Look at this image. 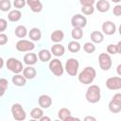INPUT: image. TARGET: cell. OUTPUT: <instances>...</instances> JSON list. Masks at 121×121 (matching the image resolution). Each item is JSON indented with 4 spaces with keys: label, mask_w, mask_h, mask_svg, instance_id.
Returning a JSON list of instances; mask_svg holds the SVG:
<instances>
[{
    "label": "cell",
    "mask_w": 121,
    "mask_h": 121,
    "mask_svg": "<svg viewBox=\"0 0 121 121\" xmlns=\"http://www.w3.org/2000/svg\"><path fill=\"white\" fill-rule=\"evenodd\" d=\"M96 72L94 67L87 66L85 67L78 75V81L82 84H91L95 78Z\"/></svg>",
    "instance_id": "cell-1"
},
{
    "label": "cell",
    "mask_w": 121,
    "mask_h": 121,
    "mask_svg": "<svg viewBox=\"0 0 121 121\" xmlns=\"http://www.w3.org/2000/svg\"><path fill=\"white\" fill-rule=\"evenodd\" d=\"M101 94H100V88L97 85H91L88 87L86 94H85V98L88 102L90 103H96L100 100Z\"/></svg>",
    "instance_id": "cell-2"
},
{
    "label": "cell",
    "mask_w": 121,
    "mask_h": 121,
    "mask_svg": "<svg viewBox=\"0 0 121 121\" xmlns=\"http://www.w3.org/2000/svg\"><path fill=\"white\" fill-rule=\"evenodd\" d=\"M6 66H7V68L9 71L13 72L14 74H20L23 71V69H24L23 63L20 60H18L17 59H15V58H9V59H8L7 63H6Z\"/></svg>",
    "instance_id": "cell-3"
},
{
    "label": "cell",
    "mask_w": 121,
    "mask_h": 121,
    "mask_svg": "<svg viewBox=\"0 0 121 121\" xmlns=\"http://www.w3.org/2000/svg\"><path fill=\"white\" fill-rule=\"evenodd\" d=\"M78 67H79V63H78V60L77 59H74V58H70L67 60L66 63H65V71L67 72V74L69 76H76L78 74Z\"/></svg>",
    "instance_id": "cell-4"
},
{
    "label": "cell",
    "mask_w": 121,
    "mask_h": 121,
    "mask_svg": "<svg viewBox=\"0 0 121 121\" xmlns=\"http://www.w3.org/2000/svg\"><path fill=\"white\" fill-rule=\"evenodd\" d=\"M11 113L13 118L17 121H23L26 117V113L20 103H14L11 106Z\"/></svg>",
    "instance_id": "cell-5"
},
{
    "label": "cell",
    "mask_w": 121,
    "mask_h": 121,
    "mask_svg": "<svg viewBox=\"0 0 121 121\" xmlns=\"http://www.w3.org/2000/svg\"><path fill=\"white\" fill-rule=\"evenodd\" d=\"M49 70L57 77H60L63 74L64 68L62 66L61 61L59 59H53L49 62Z\"/></svg>",
    "instance_id": "cell-6"
},
{
    "label": "cell",
    "mask_w": 121,
    "mask_h": 121,
    "mask_svg": "<svg viewBox=\"0 0 121 121\" xmlns=\"http://www.w3.org/2000/svg\"><path fill=\"white\" fill-rule=\"evenodd\" d=\"M109 110L112 113H118L121 111V94L117 93L113 95L109 103Z\"/></svg>",
    "instance_id": "cell-7"
},
{
    "label": "cell",
    "mask_w": 121,
    "mask_h": 121,
    "mask_svg": "<svg viewBox=\"0 0 121 121\" xmlns=\"http://www.w3.org/2000/svg\"><path fill=\"white\" fill-rule=\"evenodd\" d=\"M98 62H99L100 68L104 71L110 70V68L112 67V59L108 53H101L98 56Z\"/></svg>",
    "instance_id": "cell-8"
},
{
    "label": "cell",
    "mask_w": 121,
    "mask_h": 121,
    "mask_svg": "<svg viewBox=\"0 0 121 121\" xmlns=\"http://www.w3.org/2000/svg\"><path fill=\"white\" fill-rule=\"evenodd\" d=\"M35 48V44L28 40H20L16 43V49L20 52H28Z\"/></svg>",
    "instance_id": "cell-9"
},
{
    "label": "cell",
    "mask_w": 121,
    "mask_h": 121,
    "mask_svg": "<svg viewBox=\"0 0 121 121\" xmlns=\"http://www.w3.org/2000/svg\"><path fill=\"white\" fill-rule=\"evenodd\" d=\"M71 25L73 27H80L83 28L87 25V19L85 16L81 14H76L71 19Z\"/></svg>",
    "instance_id": "cell-10"
},
{
    "label": "cell",
    "mask_w": 121,
    "mask_h": 121,
    "mask_svg": "<svg viewBox=\"0 0 121 121\" xmlns=\"http://www.w3.org/2000/svg\"><path fill=\"white\" fill-rule=\"evenodd\" d=\"M106 86L110 90H119L121 89V78L112 77L106 80Z\"/></svg>",
    "instance_id": "cell-11"
},
{
    "label": "cell",
    "mask_w": 121,
    "mask_h": 121,
    "mask_svg": "<svg viewBox=\"0 0 121 121\" xmlns=\"http://www.w3.org/2000/svg\"><path fill=\"white\" fill-rule=\"evenodd\" d=\"M102 30L106 35H112L116 31V26L112 21H106L102 25Z\"/></svg>",
    "instance_id": "cell-12"
},
{
    "label": "cell",
    "mask_w": 121,
    "mask_h": 121,
    "mask_svg": "<svg viewBox=\"0 0 121 121\" xmlns=\"http://www.w3.org/2000/svg\"><path fill=\"white\" fill-rule=\"evenodd\" d=\"M39 106L43 109H48L52 105V98L47 95H42L38 98Z\"/></svg>",
    "instance_id": "cell-13"
},
{
    "label": "cell",
    "mask_w": 121,
    "mask_h": 121,
    "mask_svg": "<svg viewBox=\"0 0 121 121\" xmlns=\"http://www.w3.org/2000/svg\"><path fill=\"white\" fill-rule=\"evenodd\" d=\"M27 6L33 12H41L43 9V4L40 0H26Z\"/></svg>",
    "instance_id": "cell-14"
},
{
    "label": "cell",
    "mask_w": 121,
    "mask_h": 121,
    "mask_svg": "<svg viewBox=\"0 0 121 121\" xmlns=\"http://www.w3.org/2000/svg\"><path fill=\"white\" fill-rule=\"evenodd\" d=\"M36 75H37V71L31 65H28L23 69V76L26 79H32L36 77Z\"/></svg>",
    "instance_id": "cell-15"
},
{
    "label": "cell",
    "mask_w": 121,
    "mask_h": 121,
    "mask_svg": "<svg viewBox=\"0 0 121 121\" xmlns=\"http://www.w3.org/2000/svg\"><path fill=\"white\" fill-rule=\"evenodd\" d=\"M50 52H51V54H53L56 57H60V56H62L64 54L65 48H64L63 45H61L60 43H56L51 47V51Z\"/></svg>",
    "instance_id": "cell-16"
},
{
    "label": "cell",
    "mask_w": 121,
    "mask_h": 121,
    "mask_svg": "<svg viewBox=\"0 0 121 121\" xmlns=\"http://www.w3.org/2000/svg\"><path fill=\"white\" fill-rule=\"evenodd\" d=\"M38 57L35 53H27L24 56V62L26 65H33L37 62Z\"/></svg>",
    "instance_id": "cell-17"
},
{
    "label": "cell",
    "mask_w": 121,
    "mask_h": 121,
    "mask_svg": "<svg viewBox=\"0 0 121 121\" xmlns=\"http://www.w3.org/2000/svg\"><path fill=\"white\" fill-rule=\"evenodd\" d=\"M12 83L16 86H25L26 83V78L23 76V75H20V74H16L15 76L12 77Z\"/></svg>",
    "instance_id": "cell-18"
},
{
    "label": "cell",
    "mask_w": 121,
    "mask_h": 121,
    "mask_svg": "<svg viewBox=\"0 0 121 121\" xmlns=\"http://www.w3.org/2000/svg\"><path fill=\"white\" fill-rule=\"evenodd\" d=\"M95 8L99 12H106L110 9V3L106 0H98L95 4Z\"/></svg>",
    "instance_id": "cell-19"
},
{
    "label": "cell",
    "mask_w": 121,
    "mask_h": 121,
    "mask_svg": "<svg viewBox=\"0 0 121 121\" xmlns=\"http://www.w3.org/2000/svg\"><path fill=\"white\" fill-rule=\"evenodd\" d=\"M28 37L30 38L31 41H34V42L39 41L41 39V37H42V32L38 27H33V28H31L29 30Z\"/></svg>",
    "instance_id": "cell-20"
},
{
    "label": "cell",
    "mask_w": 121,
    "mask_h": 121,
    "mask_svg": "<svg viewBox=\"0 0 121 121\" xmlns=\"http://www.w3.org/2000/svg\"><path fill=\"white\" fill-rule=\"evenodd\" d=\"M22 17V12L19 9H13L10 10L8 14V19L10 22H18Z\"/></svg>",
    "instance_id": "cell-21"
},
{
    "label": "cell",
    "mask_w": 121,
    "mask_h": 121,
    "mask_svg": "<svg viewBox=\"0 0 121 121\" xmlns=\"http://www.w3.org/2000/svg\"><path fill=\"white\" fill-rule=\"evenodd\" d=\"M90 38H91V40H92L93 43H100L104 40V35H103L102 32L95 30V31H93L91 33Z\"/></svg>",
    "instance_id": "cell-22"
},
{
    "label": "cell",
    "mask_w": 121,
    "mask_h": 121,
    "mask_svg": "<svg viewBox=\"0 0 121 121\" xmlns=\"http://www.w3.org/2000/svg\"><path fill=\"white\" fill-rule=\"evenodd\" d=\"M50 38H51V41H52V42L58 43L61 42V41L63 40V38H64V33H63L61 30H59V29H58V30H55V31H53V32L51 33Z\"/></svg>",
    "instance_id": "cell-23"
},
{
    "label": "cell",
    "mask_w": 121,
    "mask_h": 121,
    "mask_svg": "<svg viewBox=\"0 0 121 121\" xmlns=\"http://www.w3.org/2000/svg\"><path fill=\"white\" fill-rule=\"evenodd\" d=\"M51 55L52 54H51V52L49 50H47V49H42L39 52L38 57H39V59H40L41 61L46 62V61H48V60H51Z\"/></svg>",
    "instance_id": "cell-24"
},
{
    "label": "cell",
    "mask_w": 121,
    "mask_h": 121,
    "mask_svg": "<svg viewBox=\"0 0 121 121\" xmlns=\"http://www.w3.org/2000/svg\"><path fill=\"white\" fill-rule=\"evenodd\" d=\"M107 52L109 54H119V53H121V42H118L117 44H109L107 46Z\"/></svg>",
    "instance_id": "cell-25"
},
{
    "label": "cell",
    "mask_w": 121,
    "mask_h": 121,
    "mask_svg": "<svg viewBox=\"0 0 121 121\" xmlns=\"http://www.w3.org/2000/svg\"><path fill=\"white\" fill-rule=\"evenodd\" d=\"M27 34V29L25 26H18L16 28H15V35L18 37V38H25Z\"/></svg>",
    "instance_id": "cell-26"
},
{
    "label": "cell",
    "mask_w": 121,
    "mask_h": 121,
    "mask_svg": "<svg viewBox=\"0 0 121 121\" xmlns=\"http://www.w3.org/2000/svg\"><path fill=\"white\" fill-rule=\"evenodd\" d=\"M71 115V112L70 110H68L67 108H61L60 110H59L58 112V117L62 120V121H66L67 117Z\"/></svg>",
    "instance_id": "cell-27"
},
{
    "label": "cell",
    "mask_w": 121,
    "mask_h": 121,
    "mask_svg": "<svg viewBox=\"0 0 121 121\" xmlns=\"http://www.w3.org/2000/svg\"><path fill=\"white\" fill-rule=\"evenodd\" d=\"M71 36H72V38L75 41L80 40L82 38V36H83V30H82V28H80V27H74L73 30L71 31Z\"/></svg>",
    "instance_id": "cell-28"
},
{
    "label": "cell",
    "mask_w": 121,
    "mask_h": 121,
    "mask_svg": "<svg viewBox=\"0 0 121 121\" xmlns=\"http://www.w3.org/2000/svg\"><path fill=\"white\" fill-rule=\"evenodd\" d=\"M43 115V110L41 109V108H33L32 110H31V112H30V116L33 118V119H37V120H39L42 116Z\"/></svg>",
    "instance_id": "cell-29"
},
{
    "label": "cell",
    "mask_w": 121,
    "mask_h": 121,
    "mask_svg": "<svg viewBox=\"0 0 121 121\" xmlns=\"http://www.w3.org/2000/svg\"><path fill=\"white\" fill-rule=\"evenodd\" d=\"M8 87H9V81H8V79H6L4 78H0V97L5 95Z\"/></svg>",
    "instance_id": "cell-30"
},
{
    "label": "cell",
    "mask_w": 121,
    "mask_h": 121,
    "mask_svg": "<svg viewBox=\"0 0 121 121\" xmlns=\"http://www.w3.org/2000/svg\"><path fill=\"white\" fill-rule=\"evenodd\" d=\"M68 50L70 52H73V53L78 52L80 50V44H79V43H78L77 41H71L68 43Z\"/></svg>",
    "instance_id": "cell-31"
},
{
    "label": "cell",
    "mask_w": 121,
    "mask_h": 121,
    "mask_svg": "<svg viewBox=\"0 0 121 121\" xmlns=\"http://www.w3.org/2000/svg\"><path fill=\"white\" fill-rule=\"evenodd\" d=\"M83 50L86 52V53H89V54H92L95 51V45L94 44V43H91V42H87L84 43L83 45Z\"/></svg>",
    "instance_id": "cell-32"
},
{
    "label": "cell",
    "mask_w": 121,
    "mask_h": 121,
    "mask_svg": "<svg viewBox=\"0 0 121 121\" xmlns=\"http://www.w3.org/2000/svg\"><path fill=\"white\" fill-rule=\"evenodd\" d=\"M11 8V3L9 0H0V10L6 12Z\"/></svg>",
    "instance_id": "cell-33"
},
{
    "label": "cell",
    "mask_w": 121,
    "mask_h": 121,
    "mask_svg": "<svg viewBox=\"0 0 121 121\" xmlns=\"http://www.w3.org/2000/svg\"><path fill=\"white\" fill-rule=\"evenodd\" d=\"M95 11V8L93 6H82L81 8V12L85 15H91Z\"/></svg>",
    "instance_id": "cell-34"
},
{
    "label": "cell",
    "mask_w": 121,
    "mask_h": 121,
    "mask_svg": "<svg viewBox=\"0 0 121 121\" xmlns=\"http://www.w3.org/2000/svg\"><path fill=\"white\" fill-rule=\"evenodd\" d=\"M26 0H14V2H13L14 8H16L17 9H23V8L26 6Z\"/></svg>",
    "instance_id": "cell-35"
},
{
    "label": "cell",
    "mask_w": 121,
    "mask_h": 121,
    "mask_svg": "<svg viewBox=\"0 0 121 121\" xmlns=\"http://www.w3.org/2000/svg\"><path fill=\"white\" fill-rule=\"evenodd\" d=\"M8 27V22L3 19V18H0V33L4 32Z\"/></svg>",
    "instance_id": "cell-36"
},
{
    "label": "cell",
    "mask_w": 121,
    "mask_h": 121,
    "mask_svg": "<svg viewBox=\"0 0 121 121\" xmlns=\"http://www.w3.org/2000/svg\"><path fill=\"white\" fill-rule=\"evenodd\" d=\"M8 43V36L5 33H0V45H4Z\"/></svg>",
    "instance_id": "cell-37"
},
{
    "label": "cell",
    "mask_w": 121,
    "mask_h": 121,
    "mask_svg": "<svg viewBox=\"0 0 121 121\" xmlns=\"http://www.w3.org/2000/svg\"><path fill=\"white\" fill-rule=\"evenodd\" d=\"M81 6H93L95 4V0H79Z\"/></svg>",
    "instance_id": "cell-38"
},
{
    "label": "cell",
    "mask_w": 121,
    "mask_h": 121,
    "mask_svg": "<svg viewBox=\"0 0 121 121\" xmlns=\"http://www.w3.org/2000/svg\"><path fill=\"white\" fill-rule=\"evenodd\" d=\"M113 14L115 16H117V17L121 15V6L120 5H116L113 8Z\"/></svg>",
    "instance_id": "cell-39"
},
{
    "label": "cell",
    "mask_w": 121,
    "mask_h": 121,
    "mask_svg": "<svg viewBox=\"0 0 121 121\" xmlns=\"http://www.w3.org/2000/svg\"><path fill=\"white\" fill-rule=\"evenodd\" d=\"M39 120H40V121H44V120L50 121V118H49V117H47V116H43H43H42V117H41Z\"/></svg>",
    "instance_id": "cell-40"
},
{
    "label": "cell",
    "mask_w": 121,
    "mask_h": 121,
    "mask_svg": "<svg viewBox=\"0 0 121 121\" xmlns=\"http://www.w3.org/2000/svg\"><path fill=\"white\" fill-rule=\"evenodd\" d=\"M84 120H85V121H87V120H92V121H95V117H93V116H86V117L84 118Z\"/></svg>",
    "instance_id": "cell-41"
},
{
    "label": "cell",
    "mask_w": 121,
    "mask_h": 121,
    "mask_svg": "<svg viewBox=\"0 0 121 121\" xmlns=\"http://www.w3.org/2000/svg\"><path fill=\"white\" fill-rule=\"evenodd\" d=\"M70 120H79L78 118H76V117H73V116H68L67 117V119H66V121H70Z\"/></svg>",
    "instance_id": "cell-42"
},
{
    "label": "cell",
    "mask_w": 121,
    "mask_h": 121,
    "mask_svg": "<svg viewBox=\"0 0 121 121\" xmlns=\"http://www.w3.org/2000/svg\"><path fill=\"white\" fill-rule=\"evenodd\" d=\"M120 68H121V64H118V66H117V74H118L119 76H121V71H120Z\"/></svg>",
    "instance_id": "cell-43"
},
{
    "label": "cell",
    "mask_w": 121,
    "mask_h": 121,
    "mask_svg": "<svg viewBox=\"0 0 121 121\" xmlns=\"http://www.w3.org/2000/svg\"><path fill=\"white\" fill-rule=\"evenodd\" d=\"M3 66H4V60L0 57V69H1Z\"/></svg>",
    "instance_id": "cell-44"
},
{
    "label": "cell",
    "mask_w": 121,
    "mask_h": 121,
    "mask_svg": "<svg viewBox=\"0 0 121 121\" xmlns=\"http://www.w3.org/2000/svg\"><path fill=\"white\" fill-rule=\"evenodd\" d=\"M112 1L113 3H119V2L121 1V0H112Z\"/></svg>",
    "instance_id": "cell-45"
}]
</instances>
